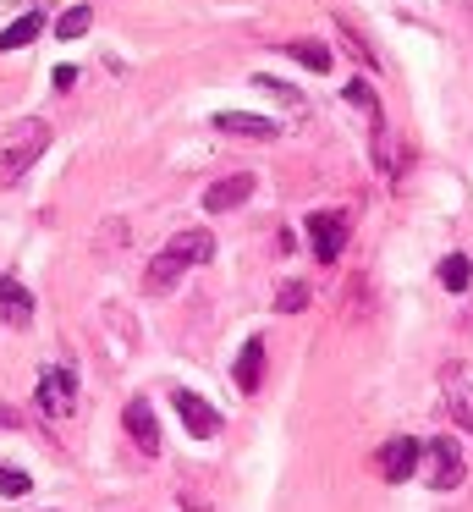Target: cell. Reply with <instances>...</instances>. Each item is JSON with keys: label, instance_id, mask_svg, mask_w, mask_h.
<instances>
[{"label": "cell", "instance_id": "6da1fadb", "mask_svg": "<svg viewBox=\"0 0 473 512\" xmlns=\"http://www.w3.org/2000/svg\"><path fill=\"white\" fill-rule=\"evenodd\" d=\"M209 259H215V237H209V232H176L165 248H154L149 270H143V287H149V292H171L187 270L209 265Z\"/></svg>", "mask_w": 473, "mask_h": 512}, {"label": "cell", "instance_id": "7a4b0ae2", "mask_svg": "<svg viewBox=\"0 0 473 512\" xmlns=\"http://www.w3.org/2000/svg\"><path fill=\"white\" fill-rule=\"evenodd\" d=\"M50 149V122H39V116H28V122H17L11 127V138H6V149H0V177L6 182H17V177H28V166Z\"/></svg>", "mask_w": 473, "mask_h": 512}, {"label": "cell", "instance_id": "3957f363", "mask_svg": "<svg viewBox=\"0 0 473 512\" xmlns=\"http://www.w3.org/2000/svg\"><path fill=\"white\" fill-rule=\"evenodd\" d=\"M424 479L435 490H457L462 479H468V463H462V452H457L451 435H435V441L424 446Z\"/></svg>", "mask_w": 473, "mask_h": 512}, {"label": "cell", "instance_id": "277c9868", "mask_svg": "<svg viewBox=\"0 0 473 512\" xmlns=\"http://www.w3.org/2000/svg\"><path fill=\"white\" fill-rule=\"evenodd\" d=\"M440 397H446L451 424L473 435V369L468 364H446V369H440Z\"/></svg>", "mask_w": 473, "mask_h": 512}, {"label": "cell", "instance_id": "5b68a950", "mask_svg": "<svg viewBox=\"0 0 473 512\" xmlns=\"http://www.w3.org/2000/svg\"><path fill=\"white\" fill-rule=\"evenodd\" d=\"M418 463H424V446H418L413 435H391V441L374 452V468H380L385 485H402V479H413Z\"/></svg>", "mask_w": 473, "mask_h": 512}, {"label": "cell", "instance_id": "8992f818", "mask_svg": "<svg viewBox=\"0 0 473 512\" xmlns=\"http://www.w3.org/2000/svg\"><path fill=\"white\" fill-rule=\"evenodd\" d=\"M308 248H314L319 265H336L341 248H347V215L341 210H314L308 215Z\"/></svg>", "mask_w": 473, "mask_h": 512}, {"label": "cell", "instance_id": "52a82bcc", "mask_svg": "<svg viewBox=\"0 0 473 512\" xmlns=\"http://www.w3.org/2000/svg\"><path fill=\"white\" fill-rule=\"evenodd\" d=\"M171 402H176V413H182V424H187V435H193V441H215V435H220V413L209 408V402L198 397V391L176 386V391H171Z\"/></svg>", "mask_w": 473, "mask_h": 512}, {"label": "cell", "instance_id": "ba28073f", "mask_svg": "<svg viewBox=\"0 0 473 512\" xmlns=\"http://www.w3.org/2000/svg\"><path fill=\"white\" fill-rule=\"evenodd\" d=\"M39 408L50 413V419H66V413L77 408V375H72V369H44V380H39Z\"/></svg>", "mask_w": 473, "mask_h": 512}, {"label": "cell", "instance_id": "9c48e42d", "mask_svg": "<svg viewBox=\"0 0 473 512\" xmlns=\"http://www.w3.org/2000/svg\"><path fill=\"white\" fill-rule=\"evenodd\" d=\"M248 199H253V171H231V177L209 182L204 210L209 215H226V210H237V204H248Z\"/></svg>", "mask_w": 473, "mask_h": 512}, {"label": "cell", "instance_id": "30bf717a", "mask_svg": "<svg viewBox=\"0 0 473 512\" xmlns=\"http://www.w3.org/2000/svg\"><path fill=\"white\" fill-rule=\"evenodd\" d=\"M0 325H11V331L33 325V292L17 276H0Z\"/></svg>", "mask_w": 473, "mask_h": 512}, {"label": "cell", "instance_id": "8fae6325", "mask_svg": "<svg viewBox=\"0 0 473 512\" xmlns=\"http://www.w3.org/2000/svg\"><path fill=\"white\" fill-rule=\"evenodd\" d=\"M121 424H127V435L143 446V452H160V424H154V408H149V397H132L127 402V413H121Z\"/></svg>", "mask_w": 473, "mask_h": 512}, {"label": "cell", "instance_id": "7c38bea8", "mask_svg": "<svg viewBox=\"0 0 473 512\" xmlns=\"http://www.w3.org/2000/svg\"><path fill=\"white\" fill-rule=\"evenodd\" d=\"M231 380H237L242 397H253V391H259V380H264V342H259V336H248V342H242L237 364H231Z\"/></svg>", "mask_w": 473, "mask_h": 512}, {"label": "cell", "instance_id": "4fadbf2b", "mask_svg": "<svg viewBox=\"0 0 473 512\" xmlns=\"http://www.w3.org/2000/svg\"><path fill=\"white\" fill-rule=\"evenodd\" d=\"M215 127H220V133H237V138H275V133H281L270 116H248V111H220Z\"/></svg>", "mask_w": 473, "mask_h": 512}, {"label": "cell", "instance_id": "5bb4252c", "mask_svg": "<svg viewBox=\"0 0 473 512\" xmlns=\"http://www.w3.org/2000/svg\"><path fill=\"white\" fill-rule=\"evenodd\" d=\"M44 34V17L39 12H22L17 23L6 28V34H0V56H11V50H22V45H33V39Z\"/></svg>", "mask_w": 473, "mask_h": 512}, {"label": "cell", "instance_id": "9a60e30c", "mask_svg": "<svg viewBox=\"0 0 473 512\" xmlns=\"http://www.w3.org/2000/svg\"><path fill=\"white\" fill-rule=\"evenodd\" d=\"M286 56L303 61L308 72H330V50L319 45V39H292V45H286Z\"/></svg>", "mask_w": 473, "mask_h": 512}, {"label": "cell", "instance_id": "2e32d148", "mask_svg": "<svg viewBox=\"0 0 473 512\" xmlns=\"http://www.w3.org/2000/svg\"><path fill=\"white\" fill-rule=\"evenodd\" d=\"M440 281H446V292H468V281H473L468 254H446V259H440Z\"/></svg>", "mask_w": 473, "mask_h": 512}, {"label": "cell", "instance_id": "e0dca14e", "mask_svg": "<svg viewBox=\"0 0 473 512\" xmlns=\"http://www.w3.org/2000/svg\"><path fill=\"white\" fill-rule=\"evenodd\" d=\"M88 23H94V12H88V6H72V12H61L55 34H61V39H83V34H88Z\"/></svg>", "mask_w": 473, "mask_h": 512}, {"label": "cell", "instance_id": "ac0fdd59", "mask_svg": "<svg viewBox=\"0 0 473 512\" xmlns=\"http://www.w3.org/2000/svg\"><path fill=\"white\" fill-rule=\"evenodd\" d=\"M28 490H33V479L17 463H0V496H28Z\"/></svg>", "mask_w": 473, "mask_h": 512}, {"label": "cell", "instance_id": "d6986e66", "mask_svg": "<svg viewBox=\"0 0 473 512\" xmlns=\"http://www.w3.org/2000/svg\"><path fill=\"white\" fill-rule=\"evenodd\" d=\"M275 309H281V314H297V309H308V287H303V281H286V287L275 292Z\"/></svg>", "mask_w": 473, "mask_h": 512}, {"label": "cell", "instance_id": "ffe728a7", "mask_svg": "<svg viewBox=\"0 0 473 512\" xmlns=\"http://www.w3.org/2000/svg\"><path fill=\"white\" fill-rule=\"evenodd\" d=\"M259 89H264V94H275V100H286V105H303V100H297V89H286L281 78H259Z\"/></svg>", "mask_w": 473, "mask_h": 512}, {"label": "cell", "instance_id": "44dd1931", "mask_svg": "<svg viewBox=\"0 0 473 512\" xmlns=\"http://www.w3.org/2000/svg\"><path fill=\"white\" fill-rule=\"evenodd\" d=\"M50 83H55V94H66V89L77 83V67H55V72H50Z\"/></svg>", "mask_w": 473, "mask_h": 512}, {"label": "cell", "instance_id": "7402d4cb", "mask_svg": "<svg viewBox=\"0 0 473 512\" xmlns=\"http://www.w3.org/2000/svg\"><path fill=\"white\" fill-rule=\"evenodd\" d=\"M11 424H17V413H11V408H0V430H11Z\"/></svg>", "mask_w": 473, "mask_h": 512}]
</instances>
